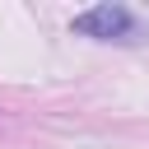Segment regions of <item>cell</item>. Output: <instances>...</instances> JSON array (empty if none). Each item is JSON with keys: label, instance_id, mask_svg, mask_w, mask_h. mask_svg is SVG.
Masks as SVG:
<instances>
[{"label": "cell", "instance_id": "obj_1", "mask_svg": "<svg viewBox=\"0 0 149 149\" xmlns=\"http://www.w3.org/2000/svg\"><path fill=\"white\" fill-rule=\"evenodd\" d=\"M70 28H74L79 37L116 42V47H140V42L149 37L144 19H140L135 9H126V5H112V0H107V5H93V9H84V14H74Z\"/></svg>", "mask_w": 149, "mask_h": 149}]
</instances>
